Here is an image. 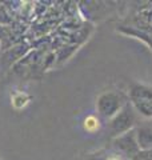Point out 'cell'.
<instances>
[{
    "instance_id": "1",
    "label": "cell",
    "mask_w": 152,
    "mask_h": 160,
    "mask_svg": "<svg viewBox=\"0 0 152 160\" xmlns=\"http://www.w3.org/2000/svg\"><path fill=\"white\" fill-rule=\"evenodd\" d=\"M129 99L134 108L140 115L152 118V87L145 84H132L129 89Z\"/></svg>"
},
{
    "instance_id": "2",
    "label": "cell",
    "mask_w": 152,
    "mask_h": 160,
    "mask_svg": "<svg viewBox=\"0 0 152 160\" xmlns=\"http://www.w3.org/2000/svg\"><path fill=\"white\" fill-rule=\"evenodd\" d=\"M135 124V112L132 107H129L128 104H124L123 108L115 115L109 123L111 132L114 136H120L125 132H128L132 129Z\"/></svg>"
},
{
    "instance_id": "3",
    "label": "cell",
    "mask_w": 152,
    "mask_h": 160,
    "mask_svg": "<svg viewBox=\"0 0 152 160\" xmlns=\"http://www.w3.org/2000/svg\"><path fill=\"white\" fill-rule=\"evenodd\" d=\"M123 106V99L115 92H104L98 99V109L104 118H114Z\"/></svg>"
},
{
    "instance_id": "4",
    "label": "cell",
    "mask_w": 152,
    "mask_h": 160,
    "mask_svg": "<svg viewBox=\"0 0 152 160\" xmlns=\"http://www.w3.org/2000/svg\"><path fill=\"white\" fill-rule=\"evenodd\" d=\"M115 147L119 149L121 153L129 159H135L140 152V148L138 146V140H136V131L131 129V131L125 132L123 135L116 138L115 140Z\"/></svg>"
},
{
    "instance_id": "5",
    "label": "cell",
    "mask_w": 152,
    "mask_h": 160,
    "mask_svg": "<svg viewBox=\"0 0 152 160\" xmlns=\"http://www.w3.org/2000/svg\"><path fill=\"white\" fill-rule=\"evenodd\" d=\"M136 140L140 151L152 149V127H140L136 129Z\"/></svg>"
},
{
    "instance_id": "6",
    "label": "cell",
    "mask_w": 152,
    "mask_h": 160,
    "mask_svg": "<svg viewBox=\"0 0 152 160\" xmlns=\"http://www.w3.org/2000/svg\"><path fill=\"white\" fill-rule=\"evenodd\" d=\"M84 128L88 132H95L99 128V120L95 116H88L84 120Z\"/></svg>"
},
{
    "instance_id": "7",
    "label": "cell",
    "mask_w": 152,
    "mask_h": 160,
    "mask_svg": "<svg viewBox=\"0 0 152 160\" xmlns=\"http://www.w3.org/2000/svg\"><path fill=\"white\" fill-rule=\"evenodd\" d=\"M134 160H152V149L151 151H140Z\"/></svg>"
},
{
    "instance_id": "8",
    "label": "cell",
    "mask_w": 152,
    "mask_h": 160,
    "mask_svg": "<svg viewBox=\"0 0 152 160\" xmlns=\"http://www.w3.org/2000/svg\"><path fill=\"white\" fill-rule=\"evenodd\" d=\"M107 160H121L120 158H118V156H111V158H108Z\"/></svg>"
}]
</instances>
